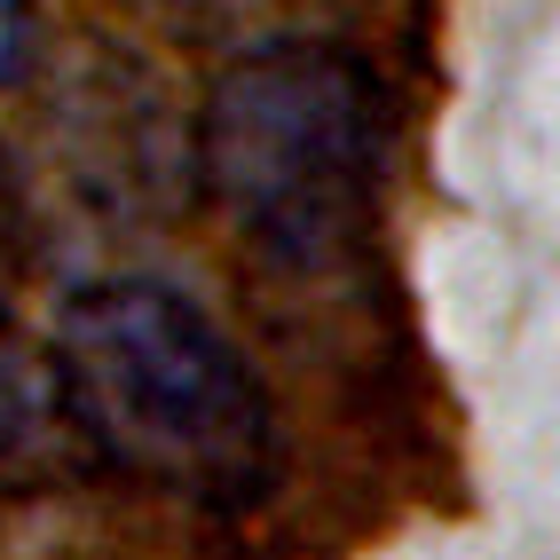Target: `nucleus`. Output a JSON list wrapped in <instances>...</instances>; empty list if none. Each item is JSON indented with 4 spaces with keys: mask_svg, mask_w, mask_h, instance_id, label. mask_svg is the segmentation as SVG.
Listing matches in <instances>:
<instances>
[{
    "mask_svg": "<svg viewBox=\"0 0 560 560\" xmlns=\"http://www.w3.org/2000/svg\"><path fill=\"white\" fill-rule=\"evenodd\" d=\"M48 363L88 466H119L206 513H237L277 481L269 387L174 284L110 277L71 292Z\"/></svg>",
    "mask_w": 560,
    "mask_h": 560,
    "instance_id": "obj_1",
    "label": "nucleus"
},
{
    "mask_svg": "<svg viewBox=\"0 0 560 560\" xmlns=\"http://www.w3.org/2000/svg\"><path fill=\"white\" fill-rule=\"evenodd\" d=\"M198 159L213 206L245 230L253 253L284 260V269H324L363 237L371 206H380V71L331 40L253 48L206 95Z\"/></svg>",
    "mask_w": 560,
    "mask_h": 560,
    "instance_id": "obj_2",
    "label": "nucleus"
},
{
    "mask_svg": "<svg viewBox=\"0 0 560 560\" xmlns=\"http://www.w3.org/2000/svg\"><path fill=\"white\" fill-rule=\"evenodd\" d=\"M63 474H88L80 427L63 410L48 348L0 340V481L9 490H48Z\"/></svg>",
    "mask_w": 560,
    "mask_h": 560,
    "instance_id": "obj_3",
    "label": "nucleus"
},
{
    "mask_svg": "<svg viewBox=\"0 0 560 560\" xmlns=\"http://www.w3.org/2000/svg\"><path fill=\"white\" fill-rule=\"evenodd\" d=\"M32 56V0H0V88L24 71Z\"/></svg>",
    "mask_w": 560,
    "mask_h": 560,
    "instance_id": "obj_4",
    "label": "nucleus"
},
{
    "mask_svg": "<svg viewBox=\"0 0 560 560\" xmlns=\"http://www.w3.org/2000/svg\"><path fill=\"white\" fill-rule=\"evenodd\" d=\"M151 9H174V16H221V9H245V0H151Z\"/></svg>",
    "mask_w": 560,
    "mask_h": 560,
    "instance_id": "obj_5",
    "label": "nucleus"
}]
</instances>
